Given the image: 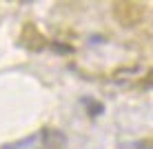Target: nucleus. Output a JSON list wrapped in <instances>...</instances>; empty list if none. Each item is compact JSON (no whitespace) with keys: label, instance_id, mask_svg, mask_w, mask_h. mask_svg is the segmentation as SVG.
Instances as JSON below:
<instances>
[{"label":"nucleus","instance_id":"1","mask_svg":"<svg viewBox=\"0 0 153 149\" xmlns=\"http://www.w3.org/2000/svg\"><path fill=\"white\" fill-rule=\"evenodd\" d=\"M113 13H115V18H118V22L124 25V27L138 25L140 18H142V9L138 7V4H133V2H118V4H113Z\"/></svg>","mask_w":153,"mask_h":149},{"label":"nucleus","instance_id":"2","mask_svg":"<svg viewBox=\"0 0 153 149\" xmlns=\"http://www.w3.org/2000/svg\"><path fill=\"white\" fill-rule=\"evenodd\" d=\"M22 45L31 51H40L42 47H45V38H42V34L33 25H27V27L22 29Z\"/></svg>","mask_w":153,"mask_h":149},{"label":"nucleus","instance_id":"3","mask_svg":"<svg viewBox=\"0 0 153 149\" xmlns=\"http://www.w3.org/2000/svg\"><path fill=\"white\" fill-rule=\"evenodd\" d=\"M146 82H149V85H151V87H153V71L149 73V78H146Z\"/></svg>","mask_w":153,"mask_h":149}]
</instances>
